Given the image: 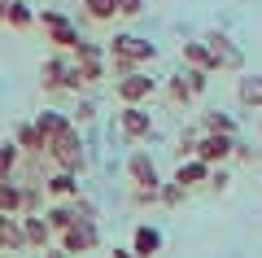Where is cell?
Listing matches in <instances>:
<instances>
[{
	"label": "cell",
	"mask_w": 262,
	"mask_h": 258,
	"mask_svg": "<svg viewBox=\"0 0 262 258\" xmlns=\"http://www.w3.org/2000/svg\"><path fill=\"white\" fill-rule=\"evenodd\" d=\"M18 228H22V245H31V249H48V241H53L44 214H18Z\"/></svg>",
	"instance_id": "11"
},
{
	"label": "cell",
	"mask_w": 262,
	"mask_h": 258,
	"mask_svg": "<svg viewBox=\"0 0 262 258\" xmlns=\"http://www.w3.org/2000/svg\"><path fill=\"white\" fill-rule=\"evenodd\" d=\"M13 249H27V245H22L18 214H0V254H13Z\"/></svg>",
	"instance_id": "20"
},
{
	"label": "cell",
	"mask_w": 262,
	"mask_h": 258,
	"mask_svg": "<svg viewBox=\"0 0 262 258\" xmlns=\"http://www.w3.org/2000/svg\"><path fill=\"white\" fill-rule=\"evenodd\" d=\"M118 13H122V18H140V13H144V0H118Z\"/></svg>",
	"instance_id": "31"
},
{
	"label": "cell",
	"mask_w": 262,
	"mask_h": 258,
	"mask_svg": "<svg viewBox=\"0 0 262 258\" xmlns=\"http://www.w3.org/2000/svg\"><path fill=\"white\" fill-rule=\"evenodd\" d=\"M83 9L92 22H110L114 13H118V0H83Z\"/></svg>",
	"instance_id": "24"
},
{
	"label": "cell",
	"mask_w": 262,
	"mask_h": 258,
	"mask_svg": "<svg viewBox=\"0 0 262 258\" xmlns=\"http://www.w3.org/2000/svg\"><path fill=\"white\" fill-rule=\"evenodd\" d=\"M75 114H79V123H88V118H96V105H92V101H79Z\"/></svg>",
	"instance_id": "35"
},
{
	"label": "cell",
	"mask_w": 262,
	"mask_h": 258,
	"mask_svg": "<svg viewBox=\"0 0 262 258\" xmlns=\"http://www.w3.org/2000/svg\"><path fill=\"white\" fill-rule=\"evenodd\" d=\"M127 175L136 180V188H162V180H158V166H153V157L144 153V149H136V153L127 157Z\"/></svg>",
	"instance_id": "10"
},
{
	"label": "cell",
	"mask_w": 262,
	"mask_h": 258,
	"mask_svg": "<svg viewBox=\"0 0 262 258\" xmlns=\"http://www.w3.org/2000/svg\"><path fill=\"white\" fill-rule=\"evenodd\" d=\"M118 131L127 140H144L153 131V114L144 110V105H122V114H118Z\"/></svg>",
	"instance_id": "8"
},
{
	"label": "cell",
	"mask_w": 262,
	"mask_h": 258,
	"mask_svg": "<svg viewBox=\"0 0 262 258\" xmlns=\"http://www.w3.org/2000/svg\"><path fill=\"white\" fill-rule=\"evenodd\" d=\"M18 193H22V210L18 214H39V188L35 184H18Z\"/></svg>",
	"instance_id": "26"
},
{
	"label": "cell",
	"mask_w": 262,
	"mask_h": 258,
	"mask_svg": "<svg viewBox=\"0 0 262 258\" xmlns=\"http://www.w3.org/2000/svg\"><path fill=\"white\" fill-rule=\"evenodd\" d=\"M131 249H136L140 258H153L162 249V232L153 228V223H140V228L131 232Z\"/></svg>",
	"instance_id": "16"
},
{
	"label": "cell",
	"mask_w": 262,
	"mask_h": 258,
	"mask_svg": "<svg viewBox=\"0 0 262 258\" xmlns=\"http://www.w3.org/2000/svg\"><path fill=\"white\" fill-rule=\"evenodd\" d=\"M114 92H118L122 105H144L153 96V79L144 70H131V74H122V79L114 83Z\"/></svg>",
	"instance_id": "5"
},
{
	"label": "cell",
	"mask_w": 262,
	"mask_h": 258,
	"mask_svg": "<svg viewBox=\"0 0 262 258\" xmlns=\"http://www.w3.org/2000/svg\"><path fill=\"white\" fill-rule=\"evenodd\" d=\"M158 202L162 206H179V202H184V188H179V184H162L158 188Z\"/></svg>",
	"instance_id": "29"
},
{
	"label": "cell",
	"mask_w": 262,
	"mask_h": 258,
	"mask_svg": "<svg viewBox=\"0 0 262 258\" xmlns=\"http://www.w3.org/2000/svg\"><path fill=\"white\" fill-rule=\"evenodd\" d=\"M39 22H44V27H61V22H66V13H57V9H44V13H39Z\"/></svg>",
	"instance_id": "33"
},
{
	"label": "cell",
	"mask_w": 262,
	"mask_h": 258,
	"mask_svg": "<svg viewBox=\"0 0 262 258\" xmlns=\"http://www.w3.org/2000/svg\"><path fill=\"white\" fill-rule=\"evenodd\" d=\"M70 62H75V74H79V83H96V79H105V66H110V57H105V48L101 44H92V39H79V48L70 53Z\"/></svg>",
	"instance_id": "3"
},
{
	"label": "cell",
	"mask_w": 262,
	"mask_h": 258,
	"mask_svg": "<svg viewBox=\"0 0 262 258\" xmlns=\"http://www.w3.org/2000/svg\"><path fill=\"white\" fill-rule=\"evenodd\" d=\"M192 149H196V131H184V136H179V162L192 157Z\"/></svg>",
	"instance_id": "32"
},
{
	"label": "cell",
	"mask_w": 262,
	"mask_h": 258,
	"mask_svg": "<svg viewBox=\"0 0 262 258\" xmlns=\"http://www.w3.org/2000/svg\"><path fill=\"white\" fill-rule=\"evenodd\" d=\"M66 74H70V57L66 53H53V57L39 62V83L48 92H66Z\"/></svg>",
	"instance_id": "9"
},
{
	"label": "cell",
	"mask_w": 262,
	"mask_h": 258,
	"mask_svg": "<svg viewBox=\"0 0 262 258\" xmlns=\"http://www.w3.org/2000/svg\"><path fill=\"white\" fill-rule=\"evenodd\" d=\"M210 184H214V188H223V184H227V175H223V166H214V171H210Z\"/></svg>",
	"instance_id": "36"
},
{
	"label": "cell",
	"mask_w": 262,
	"mask_h": 258,
	"mask_svg": "<svg viewBox=\"0 0 262 258\" xmlns=\"http://www.w3.org/2000/svg\"><path fill=\"white\" fill-rule=\"evenodd\" d=\"M232 145H236V136H196L192 157L206 162V166H223L227 157H232Z\"/></svg>",
	"instance_id": "6"
},
{
	"label": "cell",
	"mask_w": 262,
	"mask_h": 258,
	"mask_svg": "<svg viewBox=\"0 0 262 258\" xmlns=\"http://www.w3.org/2000/svg\"><path fill=\"white\" fill-rule=\"evenodd\" d=\"M48 157H53L57 171H66V175H79V171H83V136H79L75 123L48 145Z\"/></svg>",
	"instance_id": "2"
},
{
	"label": "cell",
	"mask_w": 262,
	"mask_h": 258,
	"mask_svg": "<svg viewBox=\"0 0 262 258\" xmlns=\"http://www.w3.org/2000/svg\"><path fill=\"white\" fill-rule=\"evenodd\" d=\"M105 57L114 62V70H118V74H131V70H140L144 62L158 57V44H149L144 35H114L110 48H105Z\"/></svg>",
	"instance_id": "1"
},
{
	"label": "cell",
	"mask_w": 262,
	"mask_h": 258,
	"mask_svg": "<svg viewBox=\"0 0 262 258\" xmlns=\"http://www.w3.org/2000/svg\"><path fill=\"white\" fill-rule=\"evenodd\" d=\"M114 258H140V254H136V249L127 245V249H114Z\"/></svg>",
	"instance_id": "37"
},
{
	"label": "cell",
	"mask_w": 262,
	"mask_h": 258,
	"mask_svg": "<svg viewBox=\"0 0 262 258\" xmlns=\"http://www.w3.org/2000/svg\"><path fill=\"white\" fill-rule=\"evenodd\" d=\"M206 48H210V57H214V70H241L245 57H241V48H236L223 31H210V35H206Z\"/></svg>",
	"instance_id": "7"
},
{
	"label": "cell",
	"mask_w": 262,
	"mask_h": 258,
	"mask_svg": "<svg viewBox=\"0 0 262 258\" xmlns=\"http://www.w3.org/2000/svg\"><path fill=\"white\" fill-rule=\"evenodd\" d=\"M184 62H188V70H206V74H214V57H210L206 39H188V44H184Z\"/></svg>",
	"instance_id": "18"
},
{
	"label": "cell",
	"mask_w": 262,
	"mask_h": 258,
	"mask_svg": "<svg viewBox=\"0 0 262 258\" xmlns=\"http://www.w3.org/2000/svg\"><path fill=\"white\" fill-rule=\"evenodd\" d=\"M44 223H48V232H66V228H75V223H79V214H75L70 202H61V206H53V210L44 214Z\"/></svg>",
	"instance_id": "22"
},
{
	"label": "cell",
	"mask_w": 262,
	"mask_h": 258,
	"mask_svg": "<svg viewBox=\"0 0 262 258\" xmlns=\"http://www.w3.org/2000/svg\"><path fill=\"white\" fill-rule=\"evenodd\" d=\"M31 123H35V131H39V136L48 140V145H53V140L61 136V131L70 127V123H75V118H70V114H61V110H39V114H35V118H31Z\"/></svg>",
	"instance_id": "13"
},
{
	"label": "cell",
	"mask_w": 262,
	"mask_h": 258,
	"mask_svg": "<svg viewBox=\"0 0 262 258\" xmlns=\"http://www.w3.org/2000/svg\"><path fill=\"white\" fill-rule=\"evenodd\" d=\"M210 171H214V166H206V162H196V157H184V162H179V171H175V180H170V184H179L188 193V188L192 184H210Z\"/></svg>",
	"instance_id": "14"
},
{
	"label": "cell",
	"mask_w": 262,
	"mask_h": 258,
	"mask_svg": "<svg viewBox=\"0 0 262 258\" xmlns=\"http://www.w3.org/2000/svg\"><path fill=\"white\" fill-rule=\"evenodd\" d=\"M201 136H236V123H232V114H223V110H210L206 118H201Z\"/></svg>",
	"instance_id": "21"
},
{
	"label": "cell",
	"mask_w": 262,
	"mask_h": 258,
	"mask_svg": "<svg viewBox=\"0 0 262 258\" xmlns=\"http://www.w3.org/2000/svg\"><path fill=\"white\" fill-rule=\"evenodd\" d=\"M44 193H48V197H57V202H75V197H79V175L53 171V175L44 180Z\"/></svg>",
	"instance_id": "15"
},
{
	"label": "cell",
	"mask_w": 262,
	"mask_h": 258,
	"mask_svg": "<svg viewBox=\"0 0 262 258\" xmlns=\"http://www.w3.org/2000/svg\"><path fill=\"white\" fill-rule=\"evenodd\" d=\"M136 202H140V206H153V202H158V188H136Z\"/></svg>",
	"instance_id": "34"
},
{
	"label": "cell",
	"mask_w": 262,
	"mask_h": 258,
	"mask_svg": "<svg viewBox=\"0 0 262 258\" xmlns=\"http://www.w3.org/2000/svg\"><path fill=\"white\" fill-rule=\"evenodd\" d=\"M0 22H5V27H13V31H27L31 22H35V13H31L22 0H0Z\"/></svg>",
	"instance_id": "17"
},
{
	"label": "cell",
	"mask_w": 262,
	"mask_h": 258,
	"mask_svg": "<svg viewBox=\"0 0 262 258\" xmlns=\"http://www.w3.org/2000/svg\"><path fill=\"white\" fill-rule=\"evenodd\" d=\"M101 245V232H96L92 219H79L75 228L61 232V254H88V249Z\"/></svg>",
	"instance_id": "4"
},
{
	"label": "cell",
	"mask_w": 262,
	"mask_h": 258,
	"mask_svg": "<svg viewBox=\"0 0 262 258\" xmlns=\"http://www.w3.org/2000/svg\"><path fill=\"white\" fill-rule=\"evenodd\" d=\"M236 96H241V105H262V74H241Z\"/></svg>",
	"instance_id": "23"
},
{
	"label": "cell",
	"mask_w": 262,
	"mask_h": 258,
	"mask_svg": "<svg viewBox=\"0 0 262 258\" xmlns=\"http://www.w3.org/2000/svg\"><path fill=\"white\" fill-rule=\"evenodd\" d=\"M170 101H192V92H188V83H184V74H175V79H170Z\"/></svg>",
	"instance_id": "30"
},
{
	"label": "cell",
	"mask_w": 262,
	"mask_h": 258,
	"mask_svg": "<svg viewBox=\"0 0 262 258\" xmlns=\"http://www.w3.org/2000/svg\"><path fill=\"white\" fill-rule=\"evenodd\" d=\"M44 258H66V254H61V249H44Z\"/></svg>",
	"instance_id": "38"
},
{
	"label": "cell",
	"mask_w": 262,
	"mask_h": 258,
	"mask_svg": "<svg viewBox=\"0 0 262 258\" xmlns=\"http://www.w3.org/2000/svg\"><path fill=\"white\" fill-rule=\"evenodd\" d=\"M13 145H18V153L48 157V140L35 131V123H18V127H13Z\"/></svg>",
	"instance_id": "12"
},
{
	"label": "cell",
	"mask_w": 262,
	"mask_h": 258,
	"mask_svg": "<svg viewBox=\"0 0 262 258\" xmlns=\"http://www.w3.org/2000/svg\"><path fill=\"white\" fill-rule=\"evenodd\" d=\"M79 39H83V35H79L70 22H61V27H48V44H53V53H66V57H70V53L79 48Z\"/></svg>",
	"instance_id": "19"
},
{
	"label": "cell",
	"mask_w": 262,
	"mask_h": 258,
	"mask_svg": "<svg viewBox=\"0 0 262 258\" xmlns=\"http://www.w3.org/2000/svg\"><path fill=\"white\" fill-rule=\"evenodd\" d=\"M0 171H18V145H13V140H5V145H0Z\"/></svg>",
	"instance_id": "28"
},
{
	"label": "cell",
	"mask_w": 262,
	"mask_h": 258,
	"mask_svg": "<svg viewBox=\"0 0 262 258\" xmlns=\"http://www.w3.org/2000/svg\"><path fill=\"white\" fill-rule=\"evenodd\" d=\"M184 83H188V92H192V96H201L210 88V74L206 70H184Z\"/></svg>",
	"instance_id": "27"
},
{
	"label": "cell",
	"mask_w": 262,
	"mask_h": 258,
	"mask_svg": "<svg viewBox=\"0 0 262 258\" xmlns=\"http://www.w3.org/2000/svg\"><path fill=\"white\" fill-rule=\"evenodd\" d=\"M18 210H22L18 184H0V214H18Z\"/></svg>",
	"instance_id": "25"
}]
</instances>
